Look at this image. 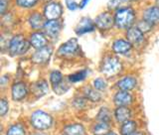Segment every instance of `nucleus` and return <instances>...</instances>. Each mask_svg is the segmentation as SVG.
Masks as SVG:
<instances>
[{"label": "nucleus", "instance_id": "obj_1", "mask_svg": "<svg viewBox=\"0 0 159 135\" xmlns=\"http://www.w3.org/2000/svg\"><path fill=\"white\" fill-rule=\"evenodd\" d=\"M114 25L119 29L130 28L135 20V13L129 7L118 9L114 15Z\"/></svg>", "mask_w": 159, "mask_h": 135}, {"label": "nucleus", "instance_id": "obj_2", "mask_svg": "<svg viewBox=\"0 0 159 135\" xmlns=\"http://www.w3.org/2000/svg\"><path fill=\"white\" fill-rule=\"evenodd\" d=\"M30 44L31 43L26 41L22 35H17V36L13 37L9 43V52L12 56L23 55L29 50Z\"/></svg>", "mask_w": 159, "mask_h": 135}, {"label": "nucleus", "instance_id": "obj_3", "mask_svg": "<svg viewBox=\"0 0 159 135\" xmlns=\"http://www.w3.org/2000/svg\"><path fill=\"white\" fill-rule=\"evenodd\" d=\"M52 122V117L48 113L42 110L35 111L31 116L32 125L39 130H44V129H48L49 127H51Z\"/></svg>", "mask_w": 159, "mask_h": 135}, {"label": "nucleus", "instance_id": "obj_4", "mask_svg": "<svg viewBox=\"0 0 159 135\" xmlns=\"http://www.w3.org/2000/svg\"><path fill=\"white\" fill-rule=\"evenodd\" d=\"M121 70V63L116 57H107L102 65V73L107 76H114Z\"/></svg>", "mask_w": 159, "mask_h": 135}, {"label": "nucleus", "instance_id": "obj_5", "mask_svg": "<svg viewBox=\"0 0 159 135\" xmlns=\"http://www.w3.org/2000/svg\"><path fill=\"white\" fill-rule=\"evenodd\" d=\"M63 14V8L58 2H50L44 9V15L48 20H58Z\"/></svg>", "mask_w": 159, "mask_h": 135}, {"label": "nucleus", "instance_id": "obj_6", "mask_svg": "<svg viewBox=\"0 0 159 135\" xmlns=\"http://www.w3.org/2000/svg\"><path fill=\"white\" fill-rule=\"evenodd\" d=\"M94 24L98 29L106 31V30L111 29L114 25V18L108 12H103L96 18Z\"/></svg>", "mask_w": 159, "mask_h": 135}, {"label": "nucleus", "instance_id": "obj_7", "mask_svg": "<svg viewBox=\"0 0 159 135\" xmlns=\"http://www.w3.org/2000/svg\"><path fill=\"white\" fill-rule=\"evenodd\" d=\"M52 53H53V49L48 46L38 49V51L33 55L32 61L36 64H45L51 58Z\"/></svg>", "mask_w": 159, "mask_h": 135}, {"label": "nucleus", "instance_id": "obj_8", "mask_svg": "<svg viewBox=\"0 0 159 135\" xmlns=\"http://www.w3.org/2000/svg\"><path fill=\"white\" fill-rule=\"evenodd\" d=\"M79 49V43L77 39H70L69 41L64 43L61 47L59 48V55L61 56H69V55L75 54Z\"/></svg>", "mask_w": 159, "mask_h": 135}, {"label": "nucleus", "instance_id": "obj_9", "mask_svg": "<svg viewBox=\"0 0 159 135\" xmlns=\"http://www.w3.org/2000/svg\"><path fill=\"white\" fill-rule=\"evenodd\" d=\"M126 38L131 44L138 45L143 42L144 35H143V32L140 31V29L138 27H130L127 29Z\"/></svg>", "mask_w": 159, "mask_h": 135}, {"label": "nucleus", "instance_id": "obj_10", "mask_svg": "<svg viewBox=\"0 0 159 135\" xmlns=\"http://www.w3.org/2000/svg\"><path fill=\"white\" fill-rule=\"evenodd\" d=\"M96 24L93 22L89 18H83L81 21L79 22L78 26L76 27V33L78 35H84L86 33L93 32L94 30Z\"/></svg>", "mask_w": 159, "mask_h": 135}, {"label": "nucleus", "instance_id": "obj_11", "mask_svg": "<svg viewBox=\"0 0 159 135\" xmlns=\"http://www.w3.org/2000/svg\"><path fill=\"white\" fill-rule=\"evenodd\" d=\"M44 30L48 36L50 37H55L58 35L61 31V23L58 20H48L47 22L44 23Z\"/></svg>", "mask_w": 159, "mask_h": 135}, {"label": "nucleus", "instance_id": "obj_12", "mask_svg": "<svg viewBox=\"0 0 159 135\" xmlns=\"http://www.w3.org/2000/svg\"><path fill=\"white\" fill-rule=\"evenodd\" d=\"M113 101L117 106H126L132 102V97H131V94L127 92L126 91H121V92H118L116 96H114Z\"/></svg>", "mask_w": 159, "mask_h": 135}, {"label": "nucleus", "instance_id": "obj_13", "mask_svg": "<svg viewBox=\"0 0 159 135\" xmlns=\"http://www.w3.org/2000/svg\"><path fill=\"white\" fill-rule=\"evenodd\" d=\"M143 19L151 23L152 25H155L159 23V7L153 6L147 8L143 12Z\"/></svg>", "mask_w": 159, "mask_h": 135}, {"label": "nucleus", "instance_id": "obj_14", "mask_svg": "<svg viewBox=\"0 0 159 135\" xmlns=\"http://www.w3.org/2000/svg\"><path fill=\"white\" fill-rule=\"evenodd\" d=\"M131 43L128 40L118 39L112 44V50L116 54H125L131 49Z\"/></svg>", "mask_w": 159, "mask_h": 135}, {"label": "nucleus", "instance_id": "obj_15", "mask_svg": "<svg viewBox=\"0 0 159 135\" xmlns=\"http://www.w3.org/2000/svg\"><path fill=\"white\" fill-rule=\"evenodd\" d=\"M27 96V88L23 83H17L12 87V97L14 101H21Z\"/></svg>", "mask_w": 159, "mask_h": 135}, {"label": "nucleus", "instance_id": "obj_16", "mask_svg": "<svg viewBox=\"0 0 159 135\" xmlns=\"http://www.w3.org/2000/svg\"><path fill=\"white\" fill-rule=\"evenodd\" d=\"M30 43L35 49H41L46 47L47 45V39L42 33H34L30 37Z\"/></svg>", "mask_w": 159, "mask_h": 135}, {"label": "nucleus", "instance_id": "obj_17", "mask_svg": "<svg viewBox=\"0 0 159 135\" xmlns=\"http://www.w3.org/2000/svg\"><path fill=\"white\" fill-rule=\"evenodd\" d=\"M136 83H137V82H136L135 78L125 77L117 83V87H118V88H120L121 91L128 92V91H131V89H133L134 88H135Z\"/></svg>", "mask_w": 159, "mask_h": 135}, {"label": "nucleus", "instance_id": "obj_18", "mask_svg": "<svg viewBox=\"0 0 159 135\" xmlns=\"http://www.w3.org/2000/svg\"><path fill=\"white\" fill-rule=\"evenodd\" d=\"M130 115H131L130 110L125 106H118L116 109V111H114V116H116L118 122H124L128 120Z\"/></svg>", "mask_w": 159, "mask_h": 135}, {"label": "nucleus", "instance_id": "obj_19", "mask_svg": "<svg viewBox=\"0 0 159 135\" xmlns=\"http://www.w3.org/2000/svg\"><path fill=\"white\" fill-rule=\"evenodd\" d=\"M29 24L33 29H40L44 27L43 24V18L41 16V14L39 13H33L31 14V16L29 17Z\"/></svg>", "mask_w": 159, "mask_h": 135}, {"label": "nucleus", "instance_id": "obj_20", "mask_svg": "<svg viewBox=\"0 0 159 135\" xmlns=\"http://www.w3.org/2000/svg\"><path fill=\"white\" fill-rule=\"evenodd\" d=\"M64 132L66 135H84V129L81 124H73L65 128Z\"/></svg>", "mask_w": 159, "mask_h": 135}, {"label": "nucleus", "instance_id": "obj_21", "mask_svg": "<svg viewBox=\"0 0 159 135\" xmlns=\"http://www.w3.org/2000/svg\"><path fill=\"white\" fill-rule=\"evenodd\" d=\"M135 128H136L135 122L131 120H126L122 124L120 131L122 135H132L134 131H135Z\"/></svg>", "mask_w": 159, "mask_h": 135}, {"label": "nucleus", "instance_id": "obj_22", "mask_svg": "<svg viewBox=\"0 0 159 135\" xmlns=\"http://www.w3.org/2000/svg\"><path fill=\"white\" fill-rule=\"evenodd\" d=\"M48 92V84L45 81L38 82L34 86V93L36 94L38 97H43L44 94H46Z\"/></svg>", "mask_w": 159, "mask_h": 135}, {"label": "nucleus", "instance_id": "obj_23", "mask_svg": "<svg viewBox=\"0 0 159 135\" xmlns=\"http://www.w3.org/2000/svg\"><path fill=\"white\" fill-rule=\"evenodd\" d=\"M93 135H107L109 133V125L107 122H101L97 124L93 129Z\"/></svg>", "mask_w": 159, "mask_h": 135}, {"label": "nucleus", "instance_id": "obj_24", "mask_svg": "<svg viewBox=\"0 0 159 135\" xmlns=\"http://www.w3.org/2000/svg\"><path fill=\"white\" fill-rule=\"evenodd\" d=\"M84 96H86V97L88 99H89V101H99L102 98L101 94H99L98 92H96L94 89L89 88H84Z\"/></svg>", "mask_w": 159, "mask_h": 135}, {"label": "nucleus", "instance_id": "obj_25", "mask_svg": "<svg viewBox=\"0 0 159 135\" xmlns=\"http://www.w3.org/2000/svg\"><path fill=\"white\" fill-rule=\"evenodd\" d=\"M88 76V71L87 70H83V71H80L76 74H73L69 77V79L72 83H77V82H81L83 79H86Z\"/></svg>", "mask_w": 159, "mask_h": 135}, {"label": "nucleus", "instance_id": "obj_26", "mask_svg": "<svg viewBox=\"0 0 159 135\" xmlns=\"http://www.w3.org/2000/svg\"><path fill=\"white\" fill-rule=\"evenodd\" d=\"M98 120L101 122H107L108 123L111 121V113H109V110L107 107H102L99 111L98 115Z\"/></svg>", "mask_w": 159, "mask_h": 135}, {"label": "nucleus", "instance_id": "obj_27", "mask_svg": "<svg viewBox=\"0 0 159 135\" xmlns=\"http://www.w3.org/2000/svg\"><path fill=\"white\" fill-rule=\"evenodd\" d=\"M7 135H25V129L21 124H15L9 128Z\"/></svg>", "mask_w": 159, "mask_h": 135}, {"label": "nucleus", "instance_id": "obj_28", "mask_svg": "<svg viewBox=\"0 0 159 135\" xmlns=\"http://www.w3.org/2000/svg\"><path fill=\"white\" fill-rule=\"evenodd\" d=\"M50 81H51V83H53V86H56V84L62 83V81H63L62 74L58 71L52 72V74H50Z\"/></svg>", "mask_w": 159, "mask_h": 135}, {"label": "nucleus", "instance_id": "obj_29", "mask_svg": "<svg viewBox=\"0 0 159 135\" xmlns=\"http://www.w3.org/2000/svg\"><path fill=\"white\" fill-rule=\"evenodd\" d=\"M93 87L96 89H98V91H103V89L107 88V83L106 82V79H103L102 78H98V79L93 81Z\"/></svg>", "mask_w": 159, "mask_h": 135}, {"label": "nucleus", "instance_id": "obj_30", "mask_svg": "<svg viewBox=\"0 0 159 135\" xmlns=\"http://www.w3.org/2000/svg\"><path fill=\"white\" fill-rule=\"evenodd\" d=\"M152 26L153 25L151 23H149L148 21H146V20H142V21H140L138 23V28L140 29V31H142L143 33H146V32H149L151 31L152 29Z\"/></svg>", "mask_w": 159, "mask_h": 135}, {"label": "nucleus", "instance_id": "obj_31", "mask_svg": "<svg viewBox=\"0 0 159 135\" xmlns=\"http://www.w3.org/2000/svg\"><path fill=\"white\" fill-rule=\"evenodd\" d=\"M16 1L20 7L30 8V7L34 6V5L38 2V0H16Z\"/></svg>", "mask_w": 159, "mask_h": 135}, {"label": "nucleus", "instance_id": "obj_32", "mask_svg": "<svg viewBox=\"0 0 159 135\" xmlns=\"http://www.w3.org/2000/svg\"><path fill=\"white\" fill-rule=\"evenodd\" d=\"M8 108H9L8 102L5 99H1V103H0V114H1V116L6 114V112L8 111Z\"/></svg>", "mask_w": 159, "mask_h": 135}, {"label": "nucleus", "instance_id": "obj_33", "mask_svg": "<svg viewBox=\"0 0 159 135\" xmlns=\"http://www.w3.org/2000/svg\"><path fill=\"white\" fill-rule=\"evenodd\" d=\"M7 7H8V0H0V13L3 15Z\"/></svg>", "mask_w": 159, "mask_h": 135}, {"label": "nucleus", "instance_id": "obj_34", "mask_svg": "<svg viewBox=\"0 0 159 135\" xmlns=\"http://www.w3.org/2000/svg\"><path fill=\"white\" fill-rule=\"evenodd\" d=\"M66 4L70 10H76L78 8V4L74 0H66Z\"/></svg>", "mask_w": 159, "mask_h": 135}, {"label": "nucleus", "instance_id": "obj_35", "mask_svg": "<svg viewBox=\"0 0 159 135\" xmlns=\"http://www.w3.org/2000/svg\"><path fill=\"white\" fill-rule=\"evenodd\" d=\"M120 0H109L108 1V7L109 8H116L119 5Z\"/></svg>", "mask_w": 159, "mask_h": 135}, {"label": "nucleus", "instance_id": "obj_36", "mask_svg": "<svg viewBox=\"0 0 159 135\" xmlns=\"http://www.w3.org/2000/svg\"><path fill=\"white\" fill-rule=\"evenodd\" d=\"M75 101H77V102H79V106H77L78 108H82L84 106V101L83 98H78V99H76Z\"/></svg>", "mask_w": 159, "mask_h": 135}, {"label": "nucleus", "instance_id": "obj_37", "mask_svg": "<svg viewBox=\"0 0 159 135\" xmlns=\"http://www.w3.org/2000/svg\"><path fill=\"white\" fill-rule=\"evenodd\" d=\"M89 0H82L81 1V3H80V5H79V7L80 8H84V6L89 3Z\"/></svg>", "mask_w": 159, "mask_h": 135}, {"label": "nucleus", "instance_id": "obj_38", "mask_svg": "<svg viewBox=\"0 0 159 135\" xmlns=\"http://www.w3.org/2000/svg\"><path fill=\"white\" fill-rule=\"evenodd\" d=\"M132 135H143L142 133H140V132H134Z\"/></svg>", "mask_w": 159, "mask_h": 135}, {"label": "nucleus", "instance_id": "obj_39", "mask_svg": "<svg viewBox=\"0 0 159 135\" xmlns=\"http://www.w3.org/2000/svg\"><path fill=\"white\" fill-rule=\"evenodd\" d=\"M107 135H116V134L114 133V132H111V131H109V133H108Z\"/></svg>", "mask_w": 159, "mask_h": 135}, {"label": "nucleus", "instance_id": "obj_40", "mask_svg": "<svg viewBox=\"0 0 159 135\" xmlns=\"http://www.w3.org/2000/svg\"><path fill=\"white\" fill-rule=\"evenodd\" d=\"M123 1H129V2H130V1H136V0H123Z\"/></svg>", "mask_w": 159, "mask_h": 135}, {"label": "nucleus", "instance_id": "obj_41", "mask_svg": "<svg viewBox=\"0 0 159 135\" xmlns=\"http://www.w3.org/2000/svg\"><path fill=\"white\" fill-rule=\"evenodd\" d=\"M45 1H51V0H45Z\"/></svg>", "mask_w": 159, "mask_h": 135}, {"label": "nucleus", "instance_id": "obj_42", "mask_svg": "<svg viewBox=\"0 0 159 135\" xmlns=\"http://www.w3.org/2000/svg\"><path fill=\"white\" fill-rule=\"evenodd\" d=\"M158 7H159V0H158Z\"/></svg>", "mask_w": 159, "mask_h": 135}]
</instances>
